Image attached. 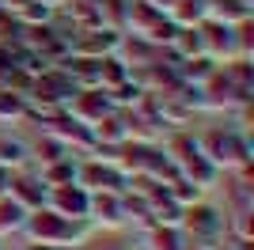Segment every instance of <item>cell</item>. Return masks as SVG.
Masks as SVG:
<instances>
[{
    "label": "cell",
    "mask_w": 254,
    "mask_h": 250,
    "mask_svg": "<svg viewBox=\"0 0 254 250\" xmlns=\"http://www.w3.org/2000/svg\"><path fill=\"white\" fill-rule=\"evenodd\" d=\"M23 231L31 235L34 243H46V247H64V243L84 239V228L80 220H68L53 208H31L27 220H23Z\"/></svg>",
    "instance_id": "cell-1"
},
{
    "label": "cell",
    "mask_w": 254,
    "mask_h": 250,
    "mask_svg": "<svg viewBox=\"0 0 254 250\" xmlns=\"http://www.w3.org/2000/svg\"><path fill=\"white\" fill-rule=\"evenodd\" d=\"M197 152H201L216 171H220V167L247 163V140H243V133H235V129H209V133L201 136Z\"/></svg>",
    "instance_id": "cell-2"
},
{
    "label": "cell",
    "mask_w": 254,
    "mask_h": 250,
    "mask_svg": "<svg viewBox=\"0 0 254 250\" xmlns=\"http://www.w3.org/2000/svg\"><path fill=\"white\" fill-rule=\"evenodd\" d=\"M122 46L114 27H95V31H80V38H72V53L76 57H106V53H114Z\"/></svg>",
    "instance_id": "cell-3"
},
{
    "label": "cell",
    "mask_w": 254,
    "mask_h": 250,
    "mask_svg": "<svg viewBox=\"0 0 254 250\" xmlns=\"http://www.w3.org/2000/svg\"><path fill=\"white\" fill-rule=\"evenodd\" d=\"M53 201V212H61V216L68 220H87V189L80 186V182H64V186H53L50 193Z\"/></svg>",
    "instance_id": "cell-4"
},
{
    "label": "cell",
    "mask_w": 254,
    "mask_h": 250,
    "mask_svg": "<svg viewBox=\"0 0 254 250\" xmlns=\"http://www.w3.org/2000/svg\"><path fill=\"white\" fill-rule=\"evenodd\" d=\"M110 114V99H106L103 87H91V91H76L72 95V118L80 125H95L99 118Z\"/></svg>",
    "instance_id": "cell-5"
},
{
    "label": "cell",
    "mask_w": 254,
    "mask_h": 250,
    "mask_svg": "<svg viewBox=\"0 0 254 250\" xmlns=\"http://www.w3.org/2000/svg\"><path fill=\"white\" fill-rule=\"evenodd\" d=\"M8 197H15L27 212L31 208H42V201H46V182L42 178H27V175H11L8 178Z\"/></svg>",
    "instance_id": "cell-6"
},
{
    "label": "cell",
    "mask_w": 254,
    "mask_h": 250,
    "mask_svg": "<svg viewBox=\"0 0 254 250\" xmlns=\"http://www.w3.org/2000/svg\"><path fill=\"white\" fill-rule=\"evenodd\" d=\"M87 216H95L99 224H122V201L114 189H95L87 193Z\"/></svg>",
    "instance_id": "cell-7"
},
{
    "label": "cell",
    "mask_w": 254,
    "mask_h": 250,
    "mask_svg": "<svg viewBox=\"0 0 254 250\" xmlns=\"http://www.w3.org/2000/svg\"><path fill=\"white\" fill-rule=\"evenodd\" d=\"M182 224H186L193 235H216V231L224 228L220 212H216L212 205H190V208H186V220H182Z\"/></svg>",
    "instance_id": "cell-8"
},
{
    "label": "cell",
    "mask_w": 254,
    "mask_h": 250,
    "mask_svg": "<svg viewBox=\"0 0 254 250\" xmlns=\"http://www.w3.org/2000/svg\"><path fill=\"white\" fill-rule=\"evenodd\" d=\"M23 220H27V208H23L15 197L0 193V235H8V231H19V228H23Z\"/></svg>",
    "instance_id": "cell-9"
},
{
    "label": "cell",
    "mask_w": 254,
    "mask_h": 250,
    "mask_svg": "<svg viewBox=\"0 0 254 250\" xmlns=\"http://www.w3.org/2000/svg\"><path fill=\"white\" fill-rule=\"evenodd\" d=\"M148 243H152V250H182V231H179V224H156V228H152V235H148Z\"/></svg>",
    "instance_id": "cell-10"
},
{
    "label": "cell",
    "mask_w": 254,
    "mask_h": 250,
    "mask_svg": "<svg viewBox=\"0 0 254 250\" xmlns=\"http://www.w3.org/2000/svg\"><path fill=\"white\" fill-rule=\"evenodd\" d=\"M72 178H76V167H68L64 159H53V163H46V171H42L46 186H64V182H72Z\"/></svg>",
    "instance_id": "cell-11"
},
{
    "label": "cell",
    "mask_w": 254,
    "mask_h": 250,
    "mask_svg": "<svg viewBox=\"0 0 254 250\" xmlns=\"http://www.w3.org/2000/svg\"><path fill=\"white\" fill-rule=\"evenodd\" d=\"M103 182H118V175L110 171V167H103V163H87L84 167V175H80V186H95V189H103Z\"/></svg>",
    "instance_id": "cell-12"
},
{
    "label": "cell",
    "mask_w": 254,
    "mask_h": 250,
    "mask_svg": "<svg viewBox=\"0 0 254 250\" xmlns=\"http://www.w3.org/2000/svg\"><path fill=\"white\" fill-rule=\"evenodd\" d=\"M23 156H27V148H23L19 140H8V136L0 140V167H4V171H8V167H19Z\"/></svg>",
    "instance_id": "cell-13"
},
{
    "label": "cell",
    "mask_w": 254,
    "mask_h": 250,
    "mask_svg": "<svg viewBox=\"0 0 254 250\" xmlns=\"http://www.w3.org/2000/svg\"><path fill=\"white\" fill-rule=\"evenodd\" d=\"M31 250H57V247H46V243H31Z\"/></svg>",
    "instance_id": "cell-14"
},
{
    "label": "cell",
    "mask_w": 254,
    "mask_h": 250,
    "mask_svg": "<svg viewBox=\"0 0 254 250\" xmlns=\"http://www.w3.org/2000/svg\"><path fill=\"white\" fill-rule=\"evenodd\" d=\"M182 250H209V247H182Z\"/></svg>",
    "instance_id": "cell-15"
},
{
    "label": "cell",
    "mask_w": 254,
    "mask_h": 250,
    "mask_svg": "<svg viewBox=\"0 0 254 250\" xmlns=\"http://www.w3.org/2000/svg\"><path fill=\"white\" fill-rule=\"evenodd\" d=\"M42 4H57V0H42Z\"/></svg>",
    "instance_id": "cell-16"
}]
</instances>
